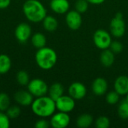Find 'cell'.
I'll list each match as a JSON object with an SVG mask.
<instances>
[{
  "label": "cell",
  "mask_w": 128,
  "mask_h": 128,
  "mask_svg": "<svg viewBox=\"0 0 128 128\" xmlns=\"http://www.w3.org/2000/svg\"><path fill=\"white\" fill-rule=\"evenodd\" d=\"M32 111L40 118H48L52 116L56 110V101L49 96H41L36 98L32 105Z\"/></svg>",
  "instance_id": "1"
},
{
  "label": "cell",
  "mask_w": 128,
  "mask_h": 128,
  "mask_svg": "<svg viewBox=\"0 0 128 128\" xmlns=\"http://www.w3.org/2000/svg\"><path fill=\"white\" fill-rule=\"evenodd\" d=\"M22 11L28 20L32 22H42L46 16V9L38 0H26L22 5Z\"/></svg>",
  "instance_id": "2"
},
{
  "label": "cell",
  "mask_w": 128,
  "mask_h": 128,
  "mask_svg": "<svg viewBox=\"0 0 128 128\" xmlns=\"http://www.w3.org/2000/svg\"><path fill=\"white\" fill-rule=\"evenodd\" d=\"M57 54L50 47H42L38 49L35 54V62L38 66L42 70L52 69L57 62Z\"/></svg>",
  "instance_id": "3"
},
{
  "label": "cell",
  "mask_w": 128,
  "mask_h": 128,
  "mask_svg": "<svg viewBox=\"0 0 128 128\" xmlns=\"http://www.w3.org/2000/svg\"><path fill=\"white\" fill-rule=\"evenodd\" d=\"M111 34L115 38H122L125 34L126 25L122 13H117L110 23Z\"/></svg>",
  "instance_id": "4"
},
{
  "label": "cell",
  "mask_w": 128,
  "mask_h": 128,
  "mask_svg": "<svg viewBox=\"0 0 128 128\" xmlns=\"http://www.w3.org/2000/svg\"><path fill=\"white\" fill-rule=\"evenodd\" d=\"M94 45L100 50L109 49L112 41L111 34L104 29H98L93 35Z\"/></svg>",
  "instance_id": "5"
},
{
  "label": "cell",
  "mask_w": 128,
  "mask_h": 128,
  "mask_svg": "<svg viewBox=\"0 0 128 128\" xmlns=\"http://www.w3.org/2000/svg\"><path fill=\"white\" fill-rule=\"evenodd\" d=\"M28 91L35 98L44 96L48 93V86L41 79H34L29 81L27 85Z\"/></svg>",
  "instance_id": "6"
},
{
  "label": "cell",
  "mask_w": 128,
  "mask_h": 128,
  "mask_svg": "<svg viewBox=\"0 0 128 128\" xmlns=\"http://www.w3.org/2000/svg\"><path fill=\"white\" fill-rule=\"evenodd\" d=\"M75 100L70 95H62L56 100V110L59 112L69 113L75 108Z\"/></svg>",
  "instance_id": "7"
},
{
  "label": "cell",
  "mask_w": 128,
  "mask_h": 128,
  "mask_svg": "<svg viewBox=\"0 0 128 128\" xmlns=\"http://www.w3.org/2000/svg\"><path fill=\"white\" fill-rule=\"evenodd\" d=\"M70 122V118L68 113L59 112L54 113L50 118V126L53 128H67Z\"/></svg>",
  "instance_id": "8"
},
{
  "label": "cell",
  "mask_w": 128,
  "mask_h": 128,
  "mask_svg": "<svg viewBox=\"0 0 128 128\" xmlns=\"http://www.w3.org/2000/svg\"><path fill=\"white\" fill-rule=\"evenodd\" d=\"M65 22L68 28L71 30L79 29L81 27L82 22L81 14L76 10L68 11L65 16Z\"/></svg>",
  "instance_id": "9"
},
{
  "label": "cell",
  "mask_w": 128,
  "mask_h": 128,
  "mask_svg": "<svg viewBox=\"0 0 128 128\" xmlns=\"http://www.w3.org/2000/svg\"><path fill=\"white\" fill-rule=\"evenodd\" d=\"M14 35L16 40L20 43H26L31 38L32 28L26 22L20 23L15 28Z\"/></svg>",
  "instance_id": "10"
},
{
  "label": "cell",
  "mask_w": 128,
  "mask_h": 128,
  "mask_svg": "<svg viewBox=\"0 0 128 128\" xmlns=\"http://www.w3.org/2000/svg\"><path fill=\"white\" fill-rule=\"evenodd\" d=\"M68 94L75 100H79L83 99L86 97L87 94V89L83 83L75 82L69 86Z\"/></svg>",
  "instance_id": "11"
},
{
  "label": "cell",
  "mask_w": 128,
  "mask_h": 128,
  "mask_svg": "<svg viewBox=\"0 0 128 128\" xmlns=\"http://www.w3.org/2000/svg\"><path fill=\"white\" fill-rule=\"evenodd\" d=\"M14 100L20 106H28L32 105L34 100V96L28 90H20L15 93Z\"/></svg>",
  "instance_id": "12"
},
{
  "label": "cell",
  "mask_w": 128,
  "mask_h": 128,
  "mask_svg": "<svg viewBox=\"0 0 128 128\" xmlns=\"http://www.w3.org/2000/svg\"><path fill=\"white\" fill-rule=\"evenodd\" d=\"M108 83L103 77L96 78L92 84V90L97 96H102L107 92Z\"/></svg>",
  "instance_id": "13"
},
{
  "label": "cell",
  "mask_w": 128,
  "mask_h": 128,
  "mask_svg": "<svg viewBox=\"0 0 128 128\" xmlns=\"http://www.w3.org/2000/svg\"><path fill=\"white\" fill-rule=\"evenodd\" d=\"M51 10L58 14H66L70 8L68 0H51L50 3Z\"/></svg>",
  "instance_id": "14"
},
{
  "label": "cell",
  "mask_w": 128,
  "mask_h": 128,
  "mask_svg": "<svg viewBox=\"0 0 128 128\" xmlns=\"http://www.w3.org/2000/svg\"><path fill=\"white\" fill-rule=\"evenodd\" d=\"M114 90L121 96L128 93V76L122 75L118 76L114 82Z\"/></svg>",
  "instance_id": "15"
},
{
  "label": "cell",
  "mask_w": 128,
  "mask_h": 128,
  "mask_svg": "<svg viewBox=\"0 0 128 128\" xmlns=\"http://www.w3.org/2000/svg\"><path fill=\"white\" fill-rule=\"evenodd\" d=\"M100 61L103 66L106 68L111 67L115 62V53L110 48L104 50L100 54Z\"/></svg>",
  "instance_id": "16"
},
{
  "label": "cell",
  "mask_w": 128,
  "mask_h": 128,
  "mask_svg": "<svg viewBox=\"0 0 128 128\" xmlns=\"http://www.w3.org/2000/svg\"><path fill=\"white\" fill-rule=\"evenodd\" d=\"M64 94V87L59 82L52 84L48 88V96L55 101Z\"/></svg>",
  "instance_id": "17"
},
{
  "label": "cell",
  "mask_w": 128,
  "mask_h": 128,
  "mask_svg": "<svg viewBox=\"0 0 128 128\" xmlns=\"http://www.w3.org/2000/svg\"><path fill=\"white\" fill-rule=\"evenodd\" d=\"M42 22H43L44 28L46 31L50 32H52L56 31L58 26V20H56V18H55L52 16L46 15L44 17V19L43 20Z\"/></svg>",
  "instance_id": "18"
},
{
  "label": "cell",
  "mask_w": 128,
  "mask_h": 128,
  "mask_svg": "<svg viewBox=\"0 0 128 128\" xmlns=\"http://www.w3.org/2000/svg\"><path fill=\"white\" fill-rule=\"evenodd\" d=\"M31 42L34 47H35L37 49H40L42 47L46 46V38L44 34H42L40 32H36L32 36Z\"/></svg>",
  "instance_id": "19"
},
{
  "label": "cell",
  "mask_w": 128,
  "mask_h": 128,
  "mask_svg": "<svg viewBox=\"0 0 128 128\" xmlns=\"http://www.w3.org/2000/svg\"><path fill=\"white\" fill-rule=\"evenodd\" d=\"M93 123V117L92 115L84 113L76 119V126L80 128H89Z\"/></svg>",
  "instance_id": "20"
},
{
  "label": "cell",
  "mask_w": 128,
  "mask_h": 128,
  "mask_svg": "<svg viewBox=\"0 0 128 128\" xmlns=\"http://www.w3.org/2000/svg\"><path fill=\"white\" fill-rule=\"evenodd\" d=\"M11 68V60L8 55H0V74L8 73Z\"/></svg>",
  "instance_id": "21"
},
{
  "label": "cell",
  "mask_w": 128,
  "mask_h": 128,
  "mask_svg": "<svg viewBox=\"0 0 128 128\" xmlns=\"http://www.w3.org/2000/svg\"><path fill=\"white\" fill-rule=\"evenodd\" d=\"M118 115L122 119H128V101L127 100H124L119 104Z\"/></svg>",
  "instance_id": "22"
},
{
  "label": "cell",
  "mask_w": 128,
  "mask_h": 128,
  "mask_svg": "<svg viewBox=\"0 0 128 128\" xmlns=\"http://www.w3.org/2000/svg\"><path fill=\"white\" fill-rule=\"evenodd\" d=\"M10 104V97L4 92L0 93V111L6 112Z\"/></svg>",
  "instance_id": "23"
},
{
  "label": "cell",
  "mask_w": 128,
  "mask_h": 128,
  "mask_svg": "<svg viewBox=\"0 0 128 128\" xmlns=\"http://www.w3.org/2000/svg\"><path fill=\"white\" fill-rule=\"evenodd\" d=\"M17 82L21 86H27L29 82V76L28 74L25 70H20L16 76Z\"/></svg>",
  "instance_id": "24"
},
{
  "label": "cell",
  "mask_w": 128,
  "mask_h": 128,
  "mask_svg": "<svg viewBox=\"0 0 128 128\" xmlns=\"http://www.w3.org/2000/svg\"><path fill=\"white\" fill-rule=\"evenodd\" d=\"M119 98H120V95L114 90L106 94V101L110 105H115L119 101Z\"/></svg>",
  "instance_id": "25"
},
{
  "label": "cell",
  "mask_w": 128,
  "mask_h": 128,
  "mask_svg": "<svg viewBox=\"0 0 128 128\" xmlns=\"http://www.w3.org/2000/svg\"><path fill=\"white\" fill-rule=\"evenodd\" d=\"M110 126V120L106 116H100L95 121V127L97 128H108Z\"/></svg>",
  "instance_id": "26"
},
{
  "label": "cell",
  "mask_w": 128,
  "mask_h": 128,
  "mask_svg": "<svg viewBox=\"0 0 128 128\" xmlns=\"http://www.w3.org/2000/svg\"><path fill=\"white\" fill-rule=\"evenodd\" d=\"M6 114L10 119L16 118L20 115V108L17 106H10L6 110Z\"/></svg>",
  "instance_id": "27"
},
{
  "label": "cell",
  "mask_w": 128,
  "mask_h": 128,
  "mask_svg": "<svg viewBox=\"0 0 128 128\" xmlns=\"http://www.w3.org/2000/svg\"><path fill=\"white\" fill-rule=\"evenodd\" d=\"M88 4L86 0H77L75 4V10L80 14L85 13L88 10Z\"/></svg>",
  "instance_id": "28"
},
{
  "label": "cell",
  "mask_w": 128,
  "mask_h": 128,
  "mask_svg": "<svg viewBox=\"0 0 128 128\" xmlns=\"http://www.w3.org/2000/svg\"><path fill=\"white\" fill-rule=\"evenodd\" d=\"M10 120L6 112L0 111V128H9Z\"/></svg>",
  "instance_id": "29"
},
{
  "label": "cell",
  "mask_w": 128,
  "mask_h": 128,
  "mask_svg": "<svg viewBox=\"0 0 128 128\" xmlns=\"http://www.w3.org/2000/svg\"><path fill=\"white\" fill-rule=\"evenodd\" d=\"M110 49L115 54H118V53H120L123 50V44L118 40H114V41H112Z\"/></svg>",
  "instance_id": "30"
},
{
  "label": "cell",
  "mask_w": 128,
  "mask_h": 128,
  "mask_svg": "<svg viewBox=\"0 0 128 128\" xmlns=\"http://www.w3.org/2000/svg\"><path fill=\"white\" fill-rule=\"evenodd\" d=\"M50 126V123L46 119V118H40V119L38 120L34 124L36 128H48Z\"/></svg>",
  "instance_id": "31"
},
{
  "label": "cell",
  "mask_w": 128,
  "mask_h": 128,
  "mask_svg": "<svg viewBox=\"0 0 128 128\" xmlns=\"http://www.w3.org/2000/svg\"><path fill=\"white\" fill-rule=\"evenodd\" d=\"M10 4V0H0V9L7 8Z\"/></svg>",
  "instance_id": "32"
},
{
  "label": "cell",
  "mask_w": 128,
  "mask_h": 128,
  "mask_svg": "<svg viewBox=\"0 0 128 128\" xmlns=\"http://www.w3.org/2000/svg\"><path fill=\"white\" fill-rule=\"evenodd\" d=\"M86 1L92 4H101L105 2V0H86Z\"/></svg>",
  "instance_id": "33"
},
{
  "label": "cell",
  "mask_w": 128,
  "mask_h": 128,
  "mask_svg": "<svg viewBox=\"0 0 128 128\" xmlns=\"http://www.w3.org/2000/svg\"><path fill=\"white\" fill-rule=\"evenodd\" d=\"M126 100L128 101V93L127 94V95H126Z\"/></svg>",
  "instance_id": "34"
}]
</instances>
